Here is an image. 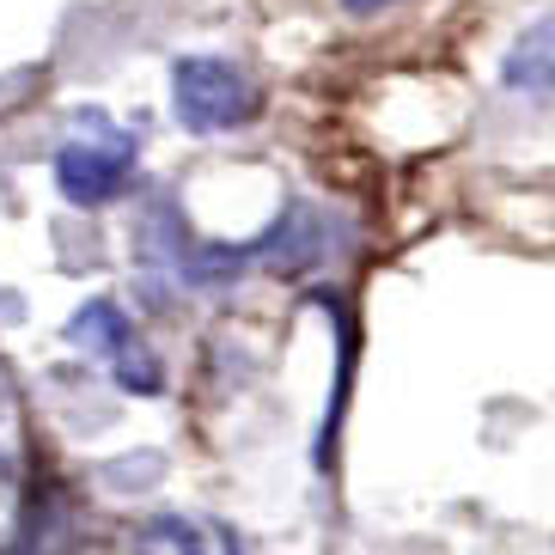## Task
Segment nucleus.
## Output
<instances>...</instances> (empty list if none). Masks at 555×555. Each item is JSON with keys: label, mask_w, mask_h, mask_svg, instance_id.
<instances>
[{"label": "nucleus", "mask_w": 555, "mask_h": 555, "mask_svg": "<svg viewBox=\"0 0 555 555\" xmlns=\"http://www.w3.org/2000/svg\"><path fill=\"white\" fill-rule=\"evenodd\" d=\"M134 555H208V550H202V531L183 513H153L134 538Z\"/></svg>", "instance_id": "nucleus-6"}, {"label": "nucleus", "mask_w": 555, "mask_h": 555, "mask_svg": "<svg viewBox=\"0 0 555 555\" xmlns=\"http://www.w3.org/2000/svg\"><path fill=\"white\" fill-rule=\"evenodd\" d=\"M354 18H373V13H385V7H397V0H343Z\"/></svg>", "instance_id": "nucleus-9"}, {"label": "nucleus", "mask_w": 555, "mask_h": 555, "mask_svg": "<svg viewBox=\"0 0 555 555\" xmlns=\"http://www.w3.org/2000/svg\"><path fill=\"white\" fill-rule=\"evenodd\" d=\"M501 86L519 99H555V13L531 18L501 55Z\"/></svg>", "instance_id": "nucleus-3"}, {"label": "nucleus", "mask_w": 555, "mask_h": 555, "mask_svg": "<svg viewBox=\"0 0 555 555\" xmlns=\"http://www.w3.org/2000/svg\"><path fill=\"white\" fill-rule=\"evenodd\" d=\"M257 257H269L281 275H299V269H311V262L324 257L318 220H311L306 208H287V214L275 220V232H269V238H257Z\"/></svg>", "instance_id": "nucleus-4"}, {"label": "nucleus", "mask_w": 555, "mask_h": 555, "mask_svg": "<svg viewBox=\"0 0 555 555\" xmlns=\"http://www.w3.org/2000/svg\"><path fill=\"white\" fill-rule=\"evenodd\" d=\"M159 476H165V457L159 452H129V457H116V464H104L99 482H104V489H116V494H141V489H153Z\"/></svg>", "instance_id": "nucleus-8"}, {"label": "nucleus", "mask_w": 555, "mask_h": 555, "mask_svg": "<svg viewBox=\"0 0 555 555\" xmlns=\"http://www.w3.org/2000/svg\"><path fill=\"white\" fill-rule=\"evenodd\" d=\"M171 111L190 134H232L257 116V86L227 55H183L171 67Z\"/></svg>", "instance_id": "nucleus-1"}, {"label": "nucleus", "mask_w": 555, "mask_h": 555, "mask_svg": "<svg viewBox=\"0 0 555 555\" xmlns=\"http://www.w3.org/2000/svg\"><path fill=\"white\" fill-rule=\"evenodd\" d=\"M134 178V141L116 134L111 122H99L92 141H67L55 153V190H62L74 208H104L129 190Z\"/></svg>", "instance_id": "nucleus-2"}, {"label": "nucleus", "mask_w": 555, "mask_h": 555, "mask_svg": "<svg viewBox=\"0 0 555 555\" xmlns=\"http://www.w3.org/2000/svg\"><path fill=\"white\" fill-rule=\"evenodd\" d=\"M111 373H116V385L129 397H159L165 391V366H159V354L153 348H141V343H129L122 354L111 360Z\"/></svg>", "instance_id": "nucleus-7"}, {"label": "nucleus", "mask_w": 555, "mask_h": 555, "mask_svg": "<svg viewBox=\"0 0 555 555\" xmlns=\"http://www.w3.org/2000/svg\"><path fill=\"white\" fill-rule=\"evenodd\" d=\"M67 343H74V348H86V354L116 360L122 348L134 343L129 311L116 306V299H92V306H80V311H74V324H67Z\"/></svg>", "instance_id": "nucleus-5"}]
</instances>
